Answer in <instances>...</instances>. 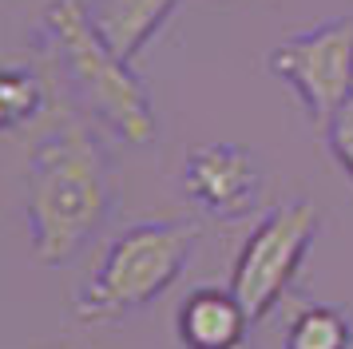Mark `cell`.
<instances>
[{
	"label": "cell",
	"mask_w": 353,
	"mask_h": 349,
	"mask_svg": "<svg viewBox=\"0 0 353 349\" xmlns=\"http://www.w3.org/2000/svg\"><path fill=\"white\" fill-rule=\"evenodd\" d=\"M112 210V167L80 119H64L28 159V238L44 266H68Z\"/></svg>",
	"instance_id": "cell-1"
},
{
	"label": "cell",
	"mask_w": 353,
	"mask_h": 349,
	"mask_svg": "<svg viewBox=\"0 0 353 349\" xmlns=\"http://www.w3.org/2000/svg\"><path fill=\"white\" fill-rule=\"evenodd\" d=\"M44 48L60 68L68 92L80 99L88 115H96L103 127H112L123 143L155 139V108L151 95L131 72L128 60H119L96 32L83 0H52L40 20Z\"/></svg>",
	"instance_id": "cell-2"
},
{
	"label": "cell",
	"mask_w": 353,
	"mask_h": 349,
	"mask_svg": "<svg viewBox=\"0 0 353 349\" xmlns=\"http://www.w3.org/2000/svg\"><path fill=\"white\" fill-rule=\"evenodd\" d=\"M199 246L194 222H135L115 238L96 274L80 286L72 314L88 326L119 321L163 298Z\"/></svg>",
	"instance_id": "cell-3"
},
{
	"label": "cell",
	"mask_w": 353,
	"mask_h": 349,
	"mask_svg": "<svg viewBox=\"0 0 353 349\" xmlns=\"http://www.w3.org/2000/svg\"><path fill=\"white\" fill-rule=\"evenodd\" d=\"M318 206L305 203V199H290V203L266 210L258 219V226L246 235L239 258H234V270H230V290L242 301L250 326L262 321L286 298V290L294 286L305 262V250L318 238Z\"/></svg>",
	"instance_id": "cell-4"
},
{
	"label": "cell",
	"mask_w": 353,
	"mask_h": 349,
	"mask_svg": "<svg viewBox=\"0 0 353 349\" xmlns=\"http://www.w3.org/2000/svg\"><path fill=\"white\" fill-rule=\"evenodd\" d=\"M266 63L294 88L305 115L325 127L353 99V16H337L286 36Z\"/></svg>",
	"instance_id": "cell-5"
},
{
	"label": "cell",
	"mask_w": 353,
	"mask_h": 349,
	"mask_svg": "<svg viewBox=\"0 0 353 349\" xmlns=\"http://www.w3.org/2000/svg\"><path fill=\"white\" fill-rule=\"evenodd\" d=\"M183 190L194 206L214 219H242L250 215L262 195V167L254 151L239 143H207L194 147L183 167Z\"/></svg>",
	"instance_id": "cell-6"
},
{
	"label": "cell",
	"mask_w": 353,
	"mask_h": 349,
	"mask_svg": "<svg viewBox=\"0 0 353 349\" xmlns=\"http://www.w3.org/2000/svg\"><path fill=\"white\" fill-rule=\"evenodd\" d=\"M250 317L230 286H194L175 310V337L183 349H242Z\"/></svg>",
	"instance_id": "cell-7"
},
{
	"label": "cell",
	"mask_w": 353,
	"mask_h": 349,
	"mask_svg": "<svg viewBox=\"0 0 353 349\" xmlns=\"http://www.w3.org/2000/svg\"><path fill=\"white\" fill-rule=\"evenodd\" d=\"M179 4L183 0H92L88 16L103 36V44L119 60L131 63L163 32V24L175 16Z\"/></svg>",
	"instance_id": "cell-8"
},
{
	"label": "cell",
	"mask_w": 353,
	"mask_h": 349,
	"mask_svg": "<svg viewBox=\"0 0 353 349\" xmlns=\"http://www.w3.org/2000/svg\"><path fill=\"white\" fill-rule=\"evenodd\" d=\"M282 349H353V314L341 306H302Z\"/></svg>",
	"instance_id": "cell-9"
},
{
	"label": "cell",
	"mask_w": 353,
	"mask_h": 349,
	"mask_svg": "<svg viewBox=\"0 0 353 349\" xmlns=\"http://www.w3.org/2000/svg\"><path fill=\"white\" fill-rule=\"evenodd\" d=\"M40 108H44V79L28 68L0 63V131L32 123Z\"/></svg>",
	"instance_id": "cell-10"
},
{
	"label": "cell",
	"mask_w": 353,
	"mask_h": 349,
	"mask_svg": "<svg viewBox=\"0 0 353 349\" xmlns=\"http://www.w3.org/2000/svg\"><path fill=\"white\" fill-rule=\"evenodd\" d=\"M325 143H330V155L337 159V167L353 179V99L325 123Z\"/></svg>",
	"instance_id": "cell-11"
},
{
	"label": "cell",
	"mask_w": 353,
	"mask_h": 349,
	"mask_svg": "<svg viewBox=\"0 0 353 349\" xmlns=\"http://www.w3.org/2000/svg\"><path fill=\"white\" fill-rule=\"evenodd\" d=\"M242 349H246V346H242Z\"/></svg>",
	"instance_id": "cell-12"
}]
</instances>
